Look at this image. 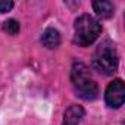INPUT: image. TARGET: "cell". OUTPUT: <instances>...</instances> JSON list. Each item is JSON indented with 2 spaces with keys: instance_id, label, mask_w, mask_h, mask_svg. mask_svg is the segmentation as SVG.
I'll return each mask as SVG.
<instances>
[{
  "instance_id": "obj_1",
  "label": "cell",
  "mask_w": 125,
  "mask_h": 125,
  "mask_svg": "<svg viewBox=\"0 0 125 125\" xmlns=\"http://www.w3.org/2000/svg\"><path fill=\"white\" fill-rule=\"evenodd\" d=\"M71 81H72V87L77 93V96H80L84 100H94L99 94V87L96 84V81L91 78L90 75V69L81 63L77 62L74 63L72 69H71Z\"/></svg>"
},
{
  "instance_id": "obj_2",
  "label": "cell",
  "mask_w": 125,
  "mask_h": 125,
  "mask_svg": "<svg viewBox=\"0 0 125 125\" xmlns=\"http://www.w3.org/2000/svg\"><path fill=\"white\" fill-rule=\"evenodd\" d=\"M74 28H75L74 40L81 47H87V46L93 44L102 32L100 22L90 15H81L80 18H77Z\"/></svg>"
},
{
  "instance_id": "obj_3",
  "label": "cell",
  "mask_w": 125,
  "mask_h": 125,
  "mask_svg": "<svg viewBox=\"0 0 125 125\" xmlns=\"http://www.w3.org/2000/svg\"><path fill=\"white\" fill-rule=\"evenodd\" d=\"M93 65L99 72H102L104 75H112L116 72L118 53H116V49L112 43L104 41L96 49V53L93 57Z\"/></svg>"
},
{
  "instance_id": "obj_4",
  "label": "cell",
  "mask_w": 125,
  "mask_h": 125,
  "mask_svg": "<svg viewBox=\"0 0 125 125\" xmlns=\"http://www.w3.org/2000/svg\"><path fill=\"white\" fill-rule=\"evenodd\" d=\"M104 100L107 103V106L110 107H121L124 104V100H125V85H124V81L122 80H113L107 88H106V93H104Z\"/></svg>"
},
{
  "instance_id": "obj_5",
  "label": "cell",
  "mask_w": 125,
  "mask_h": 125,
  "mask_svg": "<svg viewBox=\"0 0 125 125\" xmlns=\"http://www.w3.org/2000/svg\"><path fill=\"white\" fill-rule=\"evenodd\" d=\"M84 118V109L78 104H71L63 115V125H78Z\"/></svg>"
},
{
  "instance_id": "obj_6",
  "label": "cell",
  "mask_w": 125,
  "mask_h": 125,
  "mask_svg": "<svg viewBox=\"0 0 125 125\" xmlns=\"http://www.w3.org/2000/svg\"><path fill=\"white\" fill-rule=\"evenodd\" d=\"M41 43L47 49H56V47H59V44H60V34H59V31L54 30V28H47L43 32Z\"/></svg>"
},
{
  "instance_id": "obj_7",
  "label": "cell",
  "mask_w": 125,
  "mask_h": 125,
  "mask_svg": "<svg viewBox=\"0 0 125 125\" xmlns=\"http://www.w3.org/2000/svg\"><path fill=\"white\" fill-rule=\"evenodd\" d=\"M93 9L97 16L100 18H110L115 13V6L112 2L102 0V2H93Z\"/></svg>"
},
{
  "instance_id": "obj_8",
  "label": "cell",
  "mask_w": 125,
  "mask_h": 125,
  "mask_svg": "<svg viewBox=\"0 0 125 125\" xmlns=\"http://www.w3.org/2000/svg\"><path fill=\"white\" fill-rule=\"evenodd\" d=\"M3 30H5L8 34H10V35H16V34L19 32L21 27H19V22H18V21H15V19H8V21L3 24Z\"/></svg>"
},
{
  "instance_id": "obj_9",
  "label": "cell",
  "mask_w": 125,
  "mask_h": 125,
  "mask_svg": "<svg viewBox=\"0 0 125 125\" xmlns=\"http://www.w3.org/2000/svg\"><path fill=\"white\" fill-rule=\"evenodd\" d=\"M13 8V2L10 0H0V13H6Z\"/></svg>"
}]
</instances>
